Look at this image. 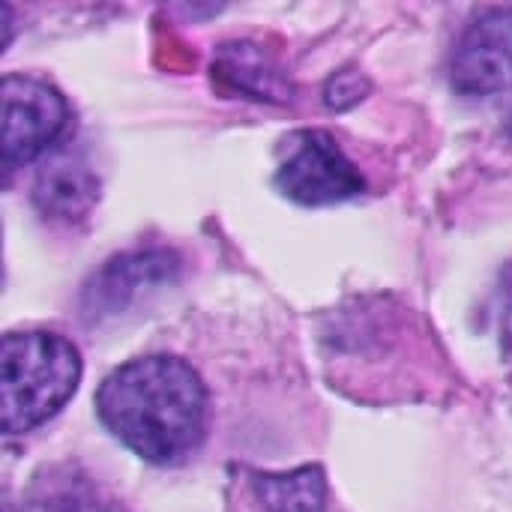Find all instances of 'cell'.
<instances>
[{
	"mask_svg": "<svg viewBox=\"0 0 512 512\" xmlns=\"http://www.w3.org/2000/svg\"><path fill=\"white\" fill-rule=\"evenodd\" d=\"M450 81L462 96H498L512 90V9H483L462 30Z\"/></svg>",
	"mask_w": 512,
	"mask_h": 512,
	"instance_id": "cell-5",
	"label": "cell"
},
{
	"mask_svg": "<svg viewBox=\"0 0 512 512\" xmlns=\"http://www.w3.org/2000/svg\"><path fill=\"white\" fill-rule=\"evenodd\" d=\"M216 72L237 90L249 93L252 99H279L282 78L273 60L252 42H234L222 45Z\"/></svg>",
	"mask_w": 512,
	"mask_h": 512,
	"instance_id": "cell-9",
	"label": "cell"
},
{
	"mask_svg": "<svg viewBox=\"0 0 512 512\" xmlns=\"http://www.w3.org/2000/svg\"><path fill=\"white\" fill-rule=\"evenodd\" d=\"M78 348L45 330L9 333L0 348V408L3 432L24 435L54 417L78 390Z\"/></svg>",
	"mask_w": 512,
	"mask_h": 512,
	"instance_id": "cell-2",
	"label": "cell"
},
{
	"mask_svg": "<svg viewBox=\"0 0 512 512\" xmlns=\"http://www.w3.org/2000/svg\"><path fill=\"white\" fill-rule=\"evenodd\" d=\"M276 186L300 204H336L366 189L354 162L321 129H300L282 141Z\"/></svg>",
	"mask_w": 512,
	"mask_h": 512,
	"instance_id": "cell-3",
	"label": "cell"
},
{
	"mask_svg": "<svg viewBox=\"0 0 512 512\" xmlns=\"http://www.w3.org/2000/svg\"><path fill=\"white\" fill-rule=\"evenodd\" d=\"M24 512H123V507L93 477L60 468L33 483Z\"/></svg>",
	"mask_w": 512,
	"mask_h": 512,
	"instance_id": "cell-8",
	"label": "cell"
},
{
	"mask_svg": "<svg viewBox=\"0 0 512 512\" xmlns=\"http://www.w3.org/2000/svg\"><path fill=\"white\" fill-rule=\"evenodd\" d=\"M174 258L168 252H135L114 258L84 291V309L96 318L114 315L138 300L147 288L165 282L174 273Z\"/></svg>",
	"mask_w": 512,
	"mask_h": 512,
	"instance_id": "cell-6",
	"label": "cell"
},
{
	"mask_svg": "<svg viewBox=\"0 0 512 512\" xmlns=\"http://www.w3.org/2000/svg\"><path fill=\"white\" fill-rule=\"evenodd\" d=\"M255 489L270 512H324V477L318 468L255 477Z\"/></svg>",
	"mask_w": 512,
	"mask_h": 512,
	"instance_id": "cell-10",
	"label": "cell"
},
{
	"mask_svg": "<svg viewBox=\"0 0 512 512\" xmlns=\"http://www.w3.org/2000/svg\"><path fill=\"white\" fill-rule=\"evenodd\" d=\"M102 426L135 456L171 465L189 456L207 423V390L180 357H138L114 369L99 393Z\"/></svg>",
	"mask_w": 512,
	"mask_h": 512,
	"instance_id": "cell-1",
	"label": "cell"
},
{
	"mask_svg": "<svg viewBox=\"0 0 512 512\" xmlns=\"http://www.w3.org/2000/svg\"><path fill=\"white\" fill-rule=\"evenodd\" d=\"M3 171L12 177L15 168L39 159L69 123L66 99L45 81L30 75L3 78Z\"/></svg>",
	"mask_w": 512,
	"mask_h": 512,
	"instance_id": "cell-4",
	"label": "cell"
},
{
	"mask_svg": "<svg viewBox=\"0 0 512 512\" xmlns=\"http://www.w3.org/2000/svg\"><path fill=\"white\" fill-rule=\"evenodd\" d=\"M96 195H99L96 174L90 171L87 159L72 150H63L51 162H45L33 186L36 210L54 222L84 219Z\"/></svg>",
	"mask_w": 512,
	"mask_h": 512,
	"instance_id": "cell-7",
	"label": "cell"
}]
</instances>
